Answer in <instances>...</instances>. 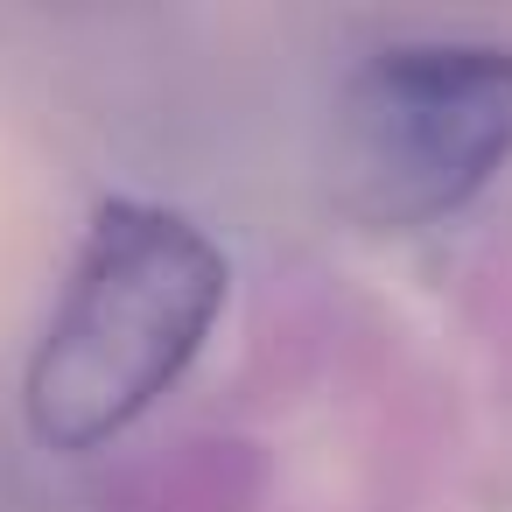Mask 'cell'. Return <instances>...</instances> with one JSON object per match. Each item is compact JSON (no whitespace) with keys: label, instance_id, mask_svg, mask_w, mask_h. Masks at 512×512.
I'll list each match as a JSON object with an SVG mask.
<instances>
[{"label":"cell","instance_id":"1","mask_svg":"<svg viewBox=\"0 0 512 512\" xmlns=\"http://www.w3.org/2000/svg\"><path fill=\"white\" fill-rule=\"evenodd\" d=\"M225 253L169 204H99L71 288L29 358V428L50 449H99L134 428L204 351L225 309Z\"/></svg>","mask_w":512,"mask_h":512},{"label":"cell","instance_id":"2","mask_svg":"<svg viewBox=\"0 0 512 512\" xmlns=\"http://www.w3.org/2000/svg\"><path fill=\"white\" fill-rule=\"evenodd\" d=\"M351 197L379 225L470 204L512 155V50L400 43L379 50L337 113Z\"/></svg>","mask_w":512,"mask_h":512}]
</instances>
